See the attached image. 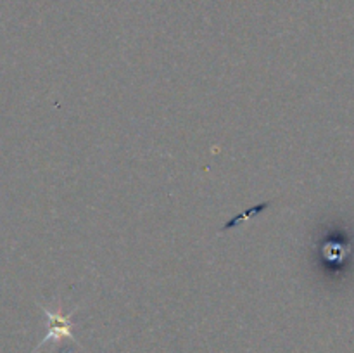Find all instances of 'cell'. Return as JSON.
Wrapping results in <instances>:
<instances>
[{"instance_id": "1", "label": "cell", "mask_w": 354, "mask_h": 353, "mask_svg": "<svg viewBox=\"0 0 354 353\" xmlns=\"http://www.w3.org/2000/svg\"><path fill=\"white\" fill-rule=\"evenodd\" d=\"M38 307L44 310L45 317H47L48 331H47V336H45V338L38 343V346L35 352H38V350H40L44 345H47L48 341L59 343V341H62V339H69V341H73V343H78L76 341L75 334H73V329H75L73 314H75L78 308L75 307L71 311H68V314H66L64 308H62L61 301L57 303V308H55V310H48L47 307H44V305H40V303H38Z\"/></svg>"}, {"instance_id": "2", "label": "cell", "mask_w": 354, "mask_h": 353, "mask_svg": "<svg viewBox=\"0 0 354 353\" xmlns=\"http://www.w3.org/2000/svg\"><path fill=\"white\" fill-rule=\"evenodd\" d=\"M268 206H270V203H263V204H258V206L251 208V210H249V211H245V213L239 215L237 218H234V220H230V221H228V224L225 225V230H227V228H230V227H235V225H239V224H241L242 220H248V218L251 217V215L261 213V211H265L266 208H268Z\"/></svg>"}]
</instances>
